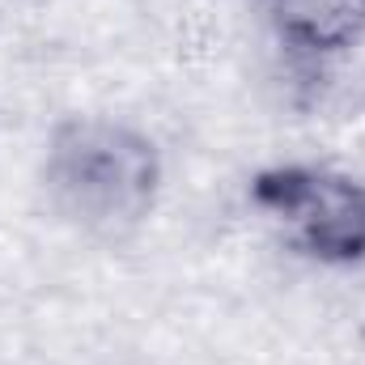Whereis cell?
<instances>
[{
  "label": "cell",
  "instance_id": "7a4b0ae2",
  "mask_svg": "<svg viewBox=\"0 0 365 365\" xmlns=\"http://www.w3.org/2000/svg\"><path fill=\"white\" fill-rule=\"evenodd\" d=\"M251 204L284 234L297 255L323 268L365 264L361 179L314 162H280L251 175Z\"/></svg>",
  "mask_w": 365,
  "mask_h": 365
},
{
  "label": "cell",
  "instance_id": "3957f363",
  "mask_svg": "<svg viewBox=\"0 0 365 365\" xmlns=\"http://www.w3.org/2000/svg\"><path fill=\"white\" fill-rule=\"evenodd\" d=\"M284 51L336 60L365 38V0H264Z\"/></svg>",
  "mask_w": 365,
  "mask_h": 365
},
{
  "label": "cell",
  "instance_id": "6da1fadb",
  "mask_svg": "<svg viewBox=\"0 0 365 365\" xmlns=\"http://www.w3.org/2000/svg\"><path fill=\"white\" fill-rule=\"evenodd\" d=\"M162 149L136 123L68 115L43 149V187L64 221L93 238L136 234L162 195Z\"/></svg>",
  "mask_w": 365,
  "mask_h": 365
}]
</instances>
